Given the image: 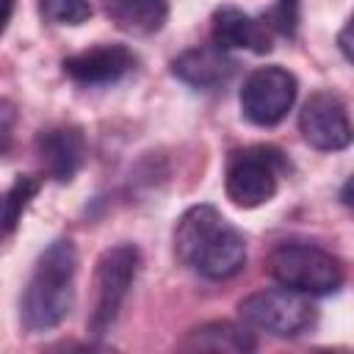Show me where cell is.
Instances as JSON below:
<instances>
[{
	"label": "cell",
	"instance_id": "14",
	"mask_svg": "<svg viewBox=\"0 0 354 354\" xmlns=\"http://www.w3.org/2000/svg\"><path fill=\"white\" fill-rule=\"evenodd\" d=\"M169 0H105L111 22L130 36H152L169 19Z\"/></svg>",
	"mask_w": 354,
	"mask_h": 354
},
{
	"label": "cell",
	"instance_id": "3",
	"mask_svg": "<svg viewBox=\"0 0 354 354\" xmlns=\"http://www.w3.org/2000/svg\"><path fill=\"white\" fill-rule=\"evenodd\" d=\"M138 268L141 252L136 243H116L100 252L91 274V304L86 315V329L91 337L102 340L113 329L122 304L138 277Z\"/></svg>",
	"mask_w": 354,
	"mask_h": 354
},
{
	"label": "cell",
	"instance_id": "9",
	"mask_svg": "<svg viewBox=\"0 0 354 354\" xmlns=\"http://www.w3.org/2000/svg\"><path fill=\"white\" fill-rule=\"evenodd\" d=\"M136 66H138V55L127 44H119V41H100L61 61L64 75L83 88L113 86L124 80L127 75H133Z\"/></svg>",
	"mask_w": 354,
	"mask_h": 354
},
{
	"label": "cell",
	"instance_id": "2",
	"mask_svg": "<svg viewBox=\"0 0 354 354\" xmlns=\"http://www.w3.org/2000/svg\"><path fill=\"white\" fill-rule=\"evenodd\" d=\"M77 249L69 238H55L41 249L19 296V321L30 335L64 324L75 307Z\"/></svg>",
	"mask_w": 354,
	"mask_h": 354
},
{
	"label": "cell",
	"instance_id": "7",
	"mask_svg": "<svg viewBox=\"0 0 354 354\" xmlns=\"http://www.w3.org/2000/svg\"><path fill=\"white\" fill-rule=\"evenodd\" d=\"M296 94H299L296 75L279 64H268V66H257L246 75L238 102H241V113L249 124L274 127L290 113Z\"/></svg>",
	"mask_w": 354,
	"mask_h": 354
},
{
	"label": "cell",
	"instance_id": "17",
	"mask_svg": "<svg viewBox=\"0 0 354 354\" xmlns=\"http://www.w3.org/2000/svg\"><path fill=\"white\" fill-rule=\"evenodd\" d=\"M301 11V0H274V6L268 11H263V22L274 36H285L293 39L299 30V14Z\"/></svg>",
	"mask_w": 354,
	"mask_h": 354
},
{
	"label": "cell",
	"instance_id": "4",
	"mask_svg": "<svg viewBox=\"0 0 354 354\" xmlns=\"http://www.w3.org/2000/svg\"><path fill=\"white\" fill-rule=\"evenodd\" d=\"M288 155L274 144H249L238 147L227 158L224 191L235 207L252 210L277 196L279 180L290 174Z\"/></svg>",
	"mask_w": 354,
	"mask_h": 354
},
{
	"label": "cell",
	"instance_id": "15",
	"mask_svg": "<svg viewBox=\"0 0 354 354\" xmlns=\"http://www.w3.org/2000/svg\"><path fill=\"white\" fill-rule=\"evenodd\" d=\"M41 188V177L36 174H17L14 183L0 194V238L11 235L22 218V213L28 210V205L33 202V196Z\"/></svg>",
	"mask_w": 354,
	"mask_h": 354
},
{
	"label": "cell",
	"instance_id": "11",
	"mask_svg": "<svg viewBox=\"0 0 354 354\" xmlns=\"http://www.w3.org/2000/svg\"><path fill=\"white\" fill-rule=\"evenodd\" d=\"M210 39L218 50H252L257 55L271 53L274 47V33L266 28V22L238 6H218L213 11Z\"/></svg>",
	"mask_w": 354,
	"mask_h": 354
},
{
	"label": "cell",
	"instance_id": "1",
	"mask_svg": "<svg viewBox=\"0 0 354 354\" xmlns=\"http://www.w3.org/2000/svg\"><path fill=\"white\" fill-rule=\"evenodd\" d=\"M174 254L205 279H230L246 266V238L218 207L202 202L177 218Z\"/></svg>",
	"mask_w": 354,
	"mask_h": 354
},
{
	"label": "cell",
	"instance_id": "19",
	"mask_svg": "<svg viewBox=\"0 0 354 354\" xmlns=\"http://www.w3.org/2000/svg\"><path fill=\"white\" fill-rule=\"evenodd\" d=\"M348 30H351V19H346L343 30L337 33V47H340V53H343V58H346V61H351V44H348Z\"/></svg>",
	"mask_w": 354,
	"mask_h": 354
},
{
	"label": "cell",
	"instance_id": "18",
	"mask_svg": "<svg viewBox=\"0 0 354 354\" xmlns=\"http://www.w3.org/2000/svg\"><path fill=\"white\" fill-rule=\"evenodd\" d=\"M17 122H19V113H17V105L6 97H0V158L11 149L14 144V130H17Z\"/></svg>",
	"mask_w": 354,
	"mask_h": 354
},
{
	"label": "cell",
	"instance_id": "6",
	"mask_svg": "<svg viewBox=\"0 0 354 354\" xmlns=\"http://www.w3.org/2000/svg\"><path fill=\"white\" fill-rule=\"evenodd\" d=\"M238 315L246 326L268 332L274 337H299L318 321V310L310 301V296L290 290L285 285L249 293L238 301Z\"/></svg>",
	"mask_w": 354,
	"mask_h": 354
},
{
	"label": "cell",
	"instance_id": "8",
	"mask_svg": "<svg viewBox=\"0 0 354 354\" xmlns=\"http://www.w3.org/2000/svg\"><path fill=\"white\" fill-rule=\"evenodd\" d=\"M299 133L318 152H340L351 144L348 105L329 88L313 91L299 111Z\"/></svg>",
	"mask_w": 354,
	"mask_h": 354
},
{
	"label": "cell",
	"instance_id": "12",
	"mask_svg": "<svg viewBox=\"0 0 354 354\" xmlns=\"http://www.w3.org/2000/svg\"><path fill=\"white\" fill-rule=\"evenodd\" d=\"M238 64L235 58L227 55V50H218L216 44H199V47H191L185 53H180L174 61H171V75L196 88V91H218L224 88L232 75H235Z\"/></svg>",
	"mask_w": 354,
	"mask_h": 354
},
{
	"label": "cell",
	"instance_id": "20",
	"mask_svg": "<svg viewBox=\"0 0 354 354\" xmlns=\"http://www.w3.org/2000/svg\"><path fill=\"white\" fill-rule=\"evenodd\" d=\"M11 14H14V0H0V36L6 33Z\"/></svg>",
	"mask_w": 354,
	"mask_h": 354
},
{
	"label": "cell",
	"instance_id": "13",
	"mask_svg": "<svg viewBox=\"0 0 354 354\" xmlns=\"http://www.w3.org/2000/svg\"><path fill=\"white\" fill-rule=\"evenodd\" d=\"M180 348H185V351H232V354H243V351H254L257 340L246 326H238L232 321H207V324H199V326L188 329L185 337L180 340Z\"/></svg>",
	"mask_w": 354,
	"mask_h": 354
},
{
	"label": "cell",
	"instance_id": "16",
	"mask_svg": "<svg viewBox=\"0 0 354 354\" xmlns=\"http://www.w3.org/2000/svg\"><path fill=\"white\" fill-rule=\"evenodd\" d=\"M39 17L47 25H83L91 17V0H39Z\"/></svg>",
	"mask_w": 354,
	"mask_h": 354
},
{
	"label": "cell",
	"instance_id": "10",
	"mask_svg": "<svg viewBox=\"0 0 354 354\" xmlns=\"http://www.w3.org/2000/svg\"><path fill=\"white\" fill-rule=\"evenodd\" d=\"M41 171L55 183H72L88 158L86 133L80 124L61 122L36 133L33 141Z\"/></svg>",
	"mask_w": 354,
	"mask_h": 354
},
{
	"label": "cell",
	"instance_id": "5",
	"mask_svg": "<svg viewBox=\"0 0 354 354\" xmlns=\"http://www.w3.org/2000/svg\"><path fill=\"white\" fill-rule=\"evenodd\" d=\"M268 274L277 285L304 296H329L346 282L343 260L315 243H279L268 254Z\"/></svg>",
	"mask_w": 354,
	"mask_h": 354
}]
</instances>
